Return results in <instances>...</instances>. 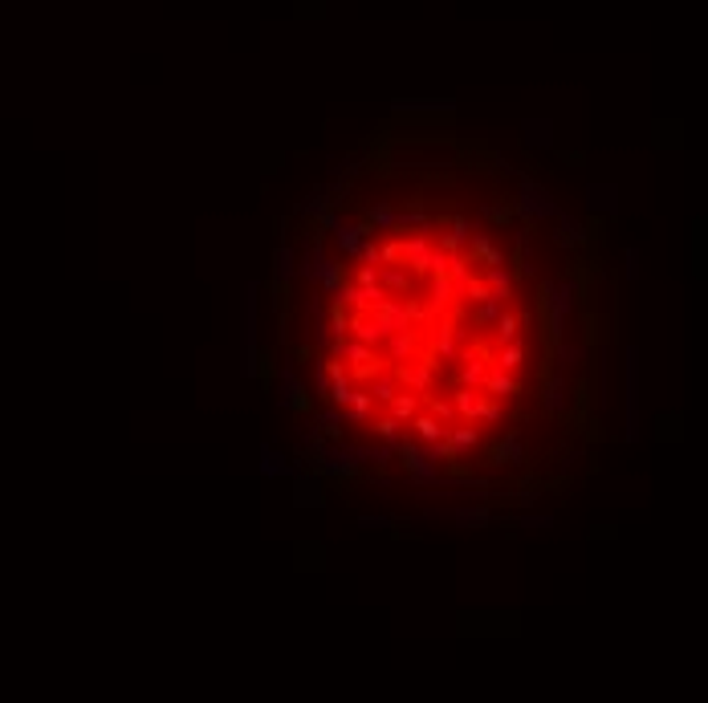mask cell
<instances>
[{"label":"cell","instance_id":"obj_1","mask_svg":"<svg viewBox=\"0 0 708 703\" xmlns=\"http://www.w3.org/2000/svg\"><path fill=\"white\" fill-rule=\"evenodd\" d=\"M261 285L257 281H245L241 289V370L245 378H257L261 374V342H257V326H261Z\"/></svg>","mask_w":708,"mask_h":703},{"label":"cell","instance_id":"obj_2","mask_svg":"<svg viewBox=\"0 0 708 703\" xmlns=\"http://www.w3.org/2000/svg\"><path fill=\"white\" fill-rule=\"evenodd\" d=\"M517 212L525 216V220H562V212H558V204L550 200V191L546 187H538L534 179H521V191H517Z\"/></svg>","mask_w":708,"mask_h":703},{"label":"cell","instance_id":"obj_3","mask_svg":"<svg viewBox=\"0 0 708 703\" xmlns=\"http://www.w3.org/2000/svg\"><path fill=\"white\" fill-rule=\"evenodd\" d=\"M639 431V362L635 350L627 354V439H635Z\"/></svg>","mask_w":708,"mask_h":703},{"label":"cell","instance_id":"obj_4","mask_svg":"<svg viewBox=\"0 0 708 703\" xmlns=\"http://www.w3.org/2000/svg\"><path fill=\"white\" fill-rule=\"evenodd\" d=\"M293 273H298V257H293V248H277L273 252V293H281L285 297V289H289V281H293Z\"/></svg>","mask_w":708,"mask_h":703},{"label":"cell","instance_id":"obj_5","mask_svg":"<svg viewBox=\"0 0 708 703\" xmlns=\"http://www.w3.org/2000/svg\"><path fill=\"white\" fill-rule=\"evenodd\" d=\"M432 517H440V521H464V525H489L485 508H432Z\"/></svg>","mask_w":708,"mask_h":703},{"label":"cell","instance_id":"obj_6","mask_svg":"<svg viewBox=\"0 0 708 703\" xmlns=\"http://www.w3.org/2000/svg\"><path fill=\"white\" fill-rule=\"evenodd\" d=\"M525 460V452H521V439H517V431H509L497 447H493V464H521Z\"/></svg>","mask_w":708,"mask_h":703},{"label":"cell","instance_id":"obj_7","mask_svg":"<svg viewBox=\"0 0 708 703\" xmlns=\"http://www.w3.org/2000/svg\"><path fill=\"white\" fill-rule=\"evenodd\" d=\"M285 472H289L285 456H281V452H273V447L265 443V447H261V476H265V480H273V476H285Z\"/></svg>","mask_w":708,"mask_h":703},{"label":"cell","instance_id":"obj_8","mask_svg":"<svg viewBox=\"0 0 708 703\" xmlns=\"http://www.w3.org/2000/svg\"><path fill=\"white\" fill-rule=\"evenodd\" d=\"M293 504L298 508H306V504H322V484L318 480H298V496H293Z\"/></svg>","mask_w":708,"mask_h":703},{"label":"cell","instance_id":"obj_9","mask_svg":"<svg viewBox=\"0 0 708 703\" xmlns=\"http://www.w3.org/2000/svg\"><path fill=\"white\" fill-rule=\"evenodd\" d=\"M546 411H562V374L546 382Z\"/></svg>","mask_w":708,"mask_h":703},{"label":"cell","instance_id":"obj_10","mask_svg":"<svg viewBox=\"0 0 708 703\" xmlns=\"http://www.w3.org/2000/svg\"><path fill=\"white\" fill-rule=\"evenodd\" d=\"M582 346H558V358H562V370H578L582 366Z\"/></svg>","mask_w":708,"mask_h":703}]
</instances>
